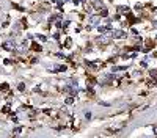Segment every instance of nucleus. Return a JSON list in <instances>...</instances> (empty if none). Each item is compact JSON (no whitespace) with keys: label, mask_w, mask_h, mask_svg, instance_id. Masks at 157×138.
Masks as SVG:
<instances>
[{"label":"nucleus","mask_w":157,"mask_h":138,"mask_svg":"<svg viewBox=\"0 0 157 138\" xmlns=\"http://www.w3.org/2000/svg\"><path fill=\"white\" fill-rule=\"evenodd\" d=\"M33 50H38V52H39V50H41V46H39V44H33Z\"/></svg>","instance_id":"7ed1b4c3"},{"label":"nucleus","mask_w":157,"mask_h":138,"mask_svg":"<svg viewBox=\"0 0 157 138\" xmlns=\"http://www.w3.org/2000/svg\"><path fill=\"white\" fill-rule=\"evenodd\" d=\"M154 27H157V22H154Z\"/></svg>","instance_id":"20e7f679"},{"label":"nucleus","mask_w":157,"mask_h":138,"mask_svg":"<svg viewBox=\"0 0 157 138\" xmlns=\"http://www.w3.org/2000/svg\"><path fill=\"white\" fill-rule=\"evenodd\" d=\"M110 30V25H104V27H99V33H105V32H109Z\"/></svg>","instance_id":"f03ea898"},{"label":"nucleus","mask_w":157,"mask_h":138,"mask_svg":"<svg viewBox=\"0 0 157 138\" xmlns=\"http://www.w3.org/2000/svg\"><path fill=\"white\" fill-rule=\"evenodd\" d=\"M123 36H124V32H121V30L112 32V38H123Z\"/></svg>","instance_id":"f257e3e1"}]
</instances>
